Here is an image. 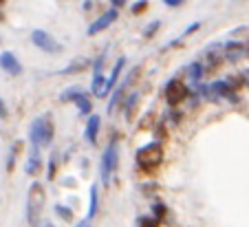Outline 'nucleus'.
<instances>
[{
    "label": "nucleus",
    "mask_w": 249,
    "mask_h": 227,
    "mask_svg": "<svg viewBox=\"0 0 249 227\" xmlns=\"http://www.w3.org/2000/svg\"><path fill=\"white\" fill-rule=\"evenodd\" d=\"M44 205H47V192L44 185L40 181H33L31 188L27 192V223L31 227H40L42 225V214H44Z\"/></svg>",
    "instance_id": "nucleus-1"
},
{
    "label": "nucleus",
    "mask_w": 249,
    "mask_h": 227,
    "mask_svg": "<svg viewBox=\"0 0 249 227\" xmlns=\"http://www.w3.org/2000/svg\"><path fill=\"white\" fill-rule=\"evenodd\" d=\"M53 137H55V126H53L51 117L42 115V117H36L29 126V141L33 148H47L51 146Z\"/></svg>",
    "instance_id": "nucleus-2"
},
{
    "label": "nucleus",
    "mask_w": 249,
    "mask_h": 227,
    "mask_svg": "<svg viewBox=\"0 0 249 227\" xmlns=\"http://www.w3.org/2000/svg\"><path fill=\"white\" fill-rule=\"evenodd\" d=\"M137 166L141 168L143 172H152L163 163V146L159 141H150L146 146H141L135 155Z\"/></svg>",
    "instance_id": "nucleus-3"
},
{
    "label": "nucleus",
    "mask_w": 249,
    "mask_h": 227,
    "mask_svg": "<svg viewBox=\"0 0 249 227\" xmlns=\"http://www.w3.org/2000/svg\"><path fill=\"white\" fill-rule=\"evenodd\" d=\"M117 166H119V146H117V137H113L106 146L102 155V168H99V175H102V183L106 185L113 175L117 172Z\"/></svg>",
    "instance_id": "nucleus-4"
},
{
    "label": "nucleus",
    "mask_w": 249,
    "mask_h": 227,
    "mask_svg": "<svg viewBox=\"0 0 249 227\" xmlns=\"http://www.w3.org/2000/svg\"><path fill=\"white\" fill-rule=\"evenodd\" d=\"M163 93H165V102H168V106H179V104H183L185 100H188V95H190V88L183 84L181 80H177V77H172V80L165 84V88H163Z\"/></svg>",
    "instance_id": "nucleus-5"
},
{
    "label": "nucleus",
    "mask_w": 249,
    "mask_h": 227,
    "mask_svg": "<svg viewBox=\"0 0 249 227\" xmlns=\"http://www.w3.org/2000/svg\"><path fill=\"white\" fill-rule=\"evenodd\" d=\"M139 71H141V67L130 69V71L126 73V77H124L122 84H117V88H115L113 97H110V102H108V113H113L115 106H117L119 102H124V97H126V90L130 88L132 84H135V80H137V75H139Z\"/></svg>",
    "instance_id": "nucleus-6"
},
{
    "label": "nucleus",
    "mask_w": 249,
    "mask_h": 227,
    "mask_svg": "<svg viewBox=\"0 0 249 227\" xmlns=\"http://www.w3.org/2000/svg\"><path fill=\"white\" fill-rule=\"evenodd\" d=\"M31 42L44 53H62V49H64L51 34H47V31H42V29H36V31H33Z\"/></svg>",
    "instance_id": "nucleus-7"
},
{
    "label": "nucleus",
    "mask_w": 249,
    "mask_h": 227,
    "mask_svg": "<svg viewBox=\"0 0 249 227\" xmlns=\"http://www.w3.org/2000/svg\"><path fill=\"white\" fill-rule=\"evenodd\" d=\"M117 18H119V11L115 9V7H110V9L106 11V14H102V16H99V18L89 27V35H97V34H102L104 29H108Z\"/></svg>",
    "instance_id": "nucleus-8"
},
{
    "label": "nucleus",
    "mask_w": 249,
    "mask_h": 227,
    "mask_svg": "<svg viewBox=\"0 0 249 227\" xmlns=\"http://www.w3.org/2000/svg\"><path fill=\"white\" fill-rule=\"evenodd\" d=\"M0 69L5 73H9V75H20V73H22V64H20L18 57H16L11 51L0 53Z\"/></svg>",
    "instance_id": "nucleus-9"
},
{
    "label": "nucleus",
    "mask_w": 249,
    "mask_h": 227,
    "mask_svg": "<svg viewBox=\"0 0 249 227\" xmlns=\"http://www.w3.org/2000/svg\"><path fill=\"white\" fill-rule=\"evenodd\" d=\"M124 67H126V57H119V60L115 62V67H113V71H110L108 80H106V86H104V93H102V97H106V95H110V90H113V88H117V82H119V75H122Z\"/></svg>",
    "instance_id": "nucleus-10"
},
{
    "label": "nucleus",
    "mask_w": 249,
    "mask_h": 227,
    "mask_svg": "<svg viewBox=\"0 0 249 227\" xmlns=\"http://www.w3.org/2000/svg\"><path fill=\"white\" fill-rule=\"evenodd\" d=\"M99 126H102V117L99 115H90L89 122H86V130H84V137L90 146L97 143V135H99Z\"/></svg>",
    "instance_id": "nucleus-11"
},
{
    "label": "nucleus",
    "mask_w": 249,
    "mask_h": 227,
    "mask_svg": "<svg viewBox=\"0 0 249 227\" xmlns=\"http://www.w3.org/2000/svg\"><path fill=\"white\" fill-rule=\"evenodd\" d=\"M247 53H249V49H247V44L245 42H227L225 44V57L230 62L240 60V57H245Z\"/></svg>",
    "instance_id": "nucleus-12"
},
{
    "label": "nucleus",
    "mask_w": 249,
    "mask_h": 227,
    "mask_svg": "<svg viewBox=\"0 0 249 227\" xmlns=\"http://www.w3.org/2000/svg\"><path fill=\"white\" fill-rule=\"evenodd\" d=\"M40 168H42V157H40L38 148H33V150L29 152V159H27V166H24V172H27L29 176H36L40 172Z\"/></svg>",
    "instance_id": "nucleus-13"
},
{
    "label": "nucleus",
    "mask_w": 249,
    "mask_h": 227,
    "mask_svg": "<svg viewBox=\"0 0 249 227\" xmlns=\"http://www.w3.org/2000/svg\"><path fill=\"white\" fill-rule=\"evenodd\" d=\"M89 64H90V60H86V57H75V60L69 64V67L62 69V75H73V73H82V71H86V69H89Z\"/></svg>",
    "instance_id": "nucleus-14"
},
{
    "label": "nucleus",
    "mask_w": 249,
    "mask_h": 227,
    "mask_svg": "<svg viewBox=\"0 0 249 227\" xmlns=\"http://www.w3.org/2000/svg\"><path fill=\"white\" fill-rule=\"evenodd\" d=\"M82 95H84V88H82V86H69V88L62 90L60 102H64V104L73 102V104H75V100H77V97H82Z\"/></svg>",
    "instance_id": "nucleus-15"
},
{
    "label": "nucleus",
    "mask_w": 249,
    "mask_h": 227,
    "mask_svg": "<svg viewBox=\"0 0 249 227\" xmlns=\"http://www.w3.org/2000/svg\"><path fill=\"white\" fill-rule=\"evenodd\" d=\"M97 210H99V190L97 185H90V199H89V214H86V218H93L97 216Z\"/></svg>",
    "instance_id": "nucleus-16"
},
{
    "label": "nucleus",
    "mask_w": 249,
    "mask_h": 227,
    "mask_svg": "<svg viewBox=\"0 0 249 227\" xmlns=\"http://www.w3.org/2000/svg\"><path fill=\"white\" fill-rule=\"evenodd\" d=\"M75 106H77V110H80L82 115L90 117V110H93V102H90L89 93H84L82 97H77V100H75Z\"/></svg>",
    "instance_id": "nucleus-17"
},
{
    "label": "nucleus",
    "mask_w": 249,
    "mask_h": 227,
    "mask_svg": "<svg viewBox=\"0 0 249 227\" xmlns=\"http://www.w3.org/2000/svg\"><path fill=\"white\" fill-rule=\"evenodd\" d=\"M203 73H205V67H203V62H192L188 67V77L192 82H201Z\"/></svg>",
    "instance_id": "nucleus-18"
},
{
    "label": "nucleus",
    "mask_w": 249,
    "mask_h": 227,
    "mask_svg": "<svg viewBox=\"0 0 249 227\" xmlns=\"http://www.w3.org/2000/svg\"><path fill=\"white\" fill-rule=\"evenodd\" d=\"M141 93H132L130 97H128L126 102H124V110H126V119H132V113H135V106L137 102H139Z\"/></svg>",
    "instance_id": "nucleus-19"
},
{
    "label": "nucleus",
    "mask_w": 249,
    "mask_h": 227,
    "mask_svg": "<svg viewBox=\"0 0 249 227\" xmlns=\"http://www.w3.org/2000/svg\"><path fill=\"white\" fill-rule=\"evenodd\" d=\"M20 150H22V141H16L14 146H11V152H9V157H7V170H14V166H16V157L20 155Z\"/></svg>",
    "instance_id": "nucleus-20"
},
{
    "label": "nucleus",
    "mask_w": 249,
    "mask_h": 227,
    "mask_svg": "<svg viewBox=\"0 0 249 227\" xmlns=\"http://www.w3.org/2000/svg\"><path fill=\"white\" fill-rule=\"evenodd\" d=\"M165 214H168V208H165L163 201H155V203H152V216H155L157 221H161Z\"/></svg>",
    "instance_id": "nucleus-21"
},
{
    "label": "nucleus",
    "mask_w": 249,
    "mask_h": 227,
    "mask_svg": "<svg viewBox=\"0 0 249 227\" xmlns=\"http://www.w3.org/2000/svg\"><path fill=\"white\" fill-rule=\"evenodd\" d=\"M57 166H60V159H57L55 152H51V157H49V181H53V176H55V172H57Z\"/></svg>",
    "instance_id": "nucleus-22"
},
{
    "label": "nucleus",
    "mask_w": 249,
    "mask_h": 227,
    "mask_svg": "<svg viewBox=\"0 0 249 227\" xmlns=\"http://www.w3.org/2000/svg\"><path fill=\"white\" fill-rule=\"evenodd\" d=\"M55 214L62 221H73V210L66 208V205H55Z\"/></svg>",
    "instance_id": "nucleus-23"
},
{
    "label": "nucleus",
    "mask_w": 249,
    "mask_h": 227,
    "mask_svg": "<svg viewBox=\"0 0 249 227\" xmlns=\"http://www.w3.org/2000/svg\"><path fill=\"white\" fill-rule=\"evenodd\" d=\"M137 225L139 227H159V221L155 216H139L137 218Z\"/></svg>",
    "instance_id": "nucleus-24"
},
{
    "label": "nucleus",
    "mask_w": 249,
    "mask_h": 227,
    "mask_svg": "<svg viewBox=\"0 0 249 227\" xmlns=\"http://www.w3.org/2000/svg\"><path fill=\"white\" fill-rule=\"evenodd\" d=\"M159 27H161L159 20H152V22L146 27V31H143V38H152V35L157 34V29H159Z\"/></svg>",
    "instance_id": "nucleus-25"
},
{
    "label": "nucleus",
    "mask_w": 249,
    "mask_h": 227,
    "mask_svg": "<svg viewBox=\"0 0 249 227\" xmlns=\"http://www.w3.org/2000/svg\"><path fill=\"white\" fill-rule=\"evenodd\" d=\"M146 7H148V0H139V2H135V5H132V14H141V11H143V9H146Z\"/></svg>",
    "instance_id": "nucleus-26"
},
{
    "label": "nucleus",
    "mask_w": 249,
    "mask_h": 227,
    "mask_svg": "<svg viewBox=\"0 0 249 227\" xmlns=\"http://www.w3.org/2000/svg\"><path fill=\"white\" fill-rule=\"evenodd\" d=\"M196 29H201V22H194V24H190V27H188V29H185V31H183V35H181V38H179V40H183V38H185V35L194 34V31H196Z\"/></svg>",
    "instance_id": "nucleus-27"
},
{
    "label": "nucleus",
    "mask_w": 249,
    "mask_h": 227,
    "mask_svg": "<svg viewBox=\"0 0 249 227\" xmlns=\"http://www.w3.org/2000/svg\"><path fill=\"white\" fill-rule=\"evenodd\" d=\"M163 5H168V7H179V5H183V0H163Z\"/></svg>",
    "instance_id": "nucleus-28"
},
{
    "label": "nucleus",
    "mask_w": 249,
    "mask_h": 227,
    "mask_svg": "<svg viewBox=\"0 0 249 227\" xmlns=\"http://www.w3.org/2000/svg\"><path fill=\"white\" fill-rule=\"evenodd\" d=\"M0 117H2V119L7 117V104H5V100H0Z\"/></svg>",
    "instance_id": "nucleus-29"
},
{
    "label": "nucleus",
    "mask_w": 249,
    "mask_h": 227,
    "mask_svg": "<svg viewBox=\"0 0 249 227\" xmlns=\"http://www.w3.org/2000/svg\"><path fill=\"white\" fill-rule=\"evenodd\" d=\"M128 0H110V5L115 7V9H117V7H122V5H126Z\"/></svg>",
    "instance_id": "nucleus-30"
},
{
    "label": "nucleus",
    "mask_w": 249,
    "mask_h": 227,
    "mask_svg": "<svg viewBox=\"0 0 249 227\" xmlns=\"http://www.w3.org/2000/svg\"><path fill=\"white\" fill-rule=\"evenodd\" d=\"M75 227H90V221H89V218H82V221L77 223Z\"/></svg>",
    "instance_id": "nucleus-31"
},
{
    "label": "nucleus",
    "mask_w": 249,
    "mask_h": 227,
    "mask_svg": "<svg viewBox=\"0 0 249 227\" xmlns=\"http://www.w3.org/2000/svg\"><path fill=\"white\" fill-rule=\"evenodd\" d=\"M40 227H55V225H53L51 221H44V223H42V225H40Z\"/></svg>",
    "instance_id": "nucleus-32"
},
{
    "label": "nucleus",
    "mask_w": 249,
    "mask_h": 227,
    "mask_svg": "<svg viewBox=\"0 0 249 227\" xmlns=\"http://www.w3.org/2000/svg\"><path fill=\"white\" fill-rule=\"evenodd\" d=\"M243 77H245V84L249 86V71H247V73H243Z\"/></svg>",
    "instance_id": "nucleus-33"
}]
</instances>
